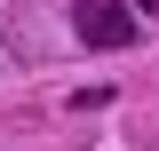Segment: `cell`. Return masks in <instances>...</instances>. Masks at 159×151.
<instances>
[{
    "label": "cell",
    "mask_w": 159,
    "mask_h": 151,
    "mask_svg": "<svg viewBox=\"0 0 159 151\" xmlns=\"http://www.w3.org/2000/svg\"><path fill=\"white\" fill-rule=\"evenodd\" d=\"M72 32L88 40V48L111 56V48L135 40V8H127V0H72Z\"/></svg>",
    "instance_id": "obj_1"
}]
</instances>
